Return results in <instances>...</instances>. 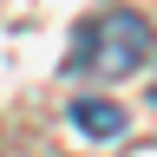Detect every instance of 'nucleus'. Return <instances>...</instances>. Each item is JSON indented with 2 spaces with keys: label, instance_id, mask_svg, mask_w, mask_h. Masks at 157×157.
<instances>
[{
  "label": "nucleus",
  "instance_id": "1",
  "mask_svg": "<svg viewBox=\"0 0 157 157\" xmlns=\"http://www.w3.org/2000/svg\"><path fill=\"white\" fill-rule=\"evenodd\" d=\"M151 59V20L144 13H98L78 39V66L92 78H131Z\"/></svg>",
  "mask_w": 157,
  "mask_h": 157
},
{
  "label": "nucleus",
  "instance_id": "2",
  "mask_svg": "<svg viewBox=\"0 0 157 157\" xmlns=\"http://www.w3.org/2000/svg\"><path fill=\"white\" fill-rule=\"evenodd\" d=\"M66 124H72L78 137H92V144H105V137L124 131V111H118L111 98H78V105L66 111Z\"/></svg>",
  "mask_w": 157,
  "mask_h": 157
}]
</instances>
